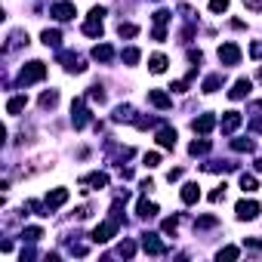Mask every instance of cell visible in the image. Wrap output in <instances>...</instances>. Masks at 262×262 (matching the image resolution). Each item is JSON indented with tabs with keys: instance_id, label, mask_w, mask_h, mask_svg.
Segmentation results:
<instances>
[{
	"instance_id": "1",
	"label": "cell",
	"mask_w": 262,
	"mask_h": 262,
	"mask_svg": "<svg viewBox=\"0 0 262 262\" xmlns=\"http://www.w3.org/2000/svg\"><path fill=\"white\" fill-rule=\"evenodd\" d=\"M44 78H47V65H44V62H31V65L22 68V84H25V87L34 84V81H44Z\"/></svg>"
},
{
	"instance_id": "2",
	"label": "cell",
	"mask_w": 262,
	"mask_h": 262,
	"mask_svg": "<svg viewBox=\"0 0 262 262\" xmlns=\"http://www.w3.org/2000/svg\"><path fill=\"white\" fill-rule=\"evenodd\" d=\"M115 232H118V219L102 222V226L93 229V241H96V244H105V241H111V235H115Z\"/></svg>"
},
{
	"instance_id": "3",
	"label": "cell",
	"mask_w": 262,
	"mask_h": 262,
	"mask_svg": "<svg viewBox=\"0 0 262 262\" xmlns=\"http://www.w3.org/2000/svg\"><path fill=\"white\" fill-rule=\"evenodd\" d=\"M219 59H222V65H238V62H241L238 44H222V47H219Z\"/></svg>"
},
{
	"instance_id": "4",
	"label": "cell",
	"mask_w": 262,
	"mask_h": 262,
	"mask_svg": "<svg viewBox=\"0 0 262 262\" xmlns=\"http://www.w3.org/2000/svg\"><path fill=\"white\" fill-rule=\"evenodd\" d=\"M142 247H145V253H152V256H164L167 253V244L158 241V235H142Z\"/></svg>"
},
{
	"instance_id": "5",
	"label": "cell",
	"mask_w": 262,
	"mask_h": 262,
	"mask_svg": "<svg viewBox=\"0 0 262 262\" xmlns=\"http://www.w3.org/2000/svg\"><path fill=\"white\" fill-rule=\"evenodd\" d=\"M59 59L65 62V71H71V74H81V71L87 68V65L81 62V56H74V53H62Z\"/></svg>"
},
{
	"instance_id": "6",
	"label": "cell",
	"mask_w": 262,
	"mask_h": 262,
	"mask_svg": "<svg viewBox=\"0 0 262 262\" xmlns=\"http://www.w3.org/2000/svg\"><path fill=\"white\" fill-rule=\"evenodd\" d=\"M259 216V204L256 201H241L238 204V219H256Z\"/></svg>"
},
{
	"instance_id": "7",
	"label": "cell",
	"mask_w": 262,
	"mask_h": 262,
	"mask_svg": "<svg viewBox=\"0 0 262 262\" xmlns=\"http://www.w3.org/2000/svg\"><path fill=\"white\" fill-rule=\"evenodd\" d=\"M65 201H68V189H56V192L47 195V210H56V207H62Z\"/></svg>"
},
{
	"instance_id": "8",
	"label": "cell",
	"mask_w": 262,
	"mask_h": 262,
	"mask_svg": "<svg viewBox=\"0 0 262 262\" xmlns=\"http://www.w3.org/2000/svg\"><path fill=\"white\" fill-rule=\"evenodd\" d=\"M238 127H241V115L238 111H229V115L222 118V133H235Z\"/></svg>"
},
{
	"instance_id": "9",
	"label": "cell",
	"mask_w": 262,
	"mask_h": 262,
	"mask_svg": "<svg viewBox=\"0 0 262 262\" xmlns=\"http://www.w3.org/2000/svg\"><path fill=\"white\" fill-rule=\"evenodd\" d=\"M198 198H201V189H198L195 182H185V185H182V201H185V204H195Z\"/></svg>"
},
{
	"instance_id": "10",
	"label": "cell",
	"mask_w": 262,
	"mask_h": 262,
	"mask_svg": "<svg viewBox=\"0 0 262 262\" xmlns=\"http://www.w3.org/2000/svg\"><path fill=\"white\" fill-rule=\"evenodd\" d=\"M53 16H56L59 22L74 19V4H56V7H53Z\"/></svg>"
},
{
	"instance_id": "11",
	"label": "cell",
	"mask_w": 262,
	"mask_h": 262,
	"mask_svg": "<svg viewBox=\"0 0 262 262\" xmlns=\"http://www.w3.org/2000/svg\"><path fill=\"white\" fill-rule=\"evenodd\" d=\"M192 127H195V133H210V130L216 127V118H213V115H201Z\"/></svg>"
},
{
	"instance_id": "12",
	"label": "cell",
	"mask_w": 262,
	"mask_h": 262,
	"mask_svg": "<svg viewBox=\"0 0 262 262\" xmlns=\"http://www.w3.org/2000/svg\"><path fill=\"white\" fill-rule=\"evenodd\" d=\"M148 102L158 105V108H170V105H173V99H170L167 93H161V90H152V93H148Z\"/></svg>"
},
{
	"instance_id": "13",
	"label": "cell",
	"mask_w": 262,
	"mask_h": 262,
	"mask_svg": "<svg viewBox=\"0 0 262 262\" xmlns=\"http://www.w3.org/2000/svg\"><path fill=\"white\" fill-rule=\"evenodd\" d=\"M81 182H84V185H93V189H105V185H108V176H105V173H90V176H84Z\"/></svg>"
},
{
	"instance_id": "14",
	"label": "cell",
	"mask_w": 262,
	"mask_h": 262,
	"mask_svg": "<svg viewBox=\"0 0 262 262\" xmlns=\"http://www.w3.org/2000/svg\"><path fill=\"white\" fill-rule=\"evenodd\" d=\"M93 59H99V62H111V59H115V50H111L108 44H99V47L93 50Z\"/></svg>"
},
{
	"instance_id": "15",
	"label": "cell",
	"mask_w": 262,
	"mask_h": 262,
	"mask_svg": "<svg viewBox=\"0 0 262 262\" xmlns=\"http://www.w3.org/2000/svg\"><path fill=\"white\" fill-rule=\"evenodd\" d=\"M158 142H161L164 148H173V145H176V130H170V127H164V130L158 133Z\"/></svg>"
},
{
	"instance_id": "16",
	"label": "cell",
	"mask_w": 262,
	"mask_h": 262,
	"mask_svg": "<svg viewBox=\"0 0 262 262\" xmlns=\"http://www.w3.org/2000/svg\"><path fill=\"white\" fill-rule=\"evenodd\" d=\"M247 93H250V81H247V78H241V81L235 84V90H232L229 96H232V99H244Z\"/></svg>"
},
{
	"instance_id": "17",
	"label": "cell",
	"mask_w": 262,
	"mask_h": 262,
	"mask_svg": "<svg viewBox=\"0 0 262 262\" xmlns=\"http://www.w3.org/2000/svg\"><path fill=\"white\" fill-rule=\"evenodd\" d=\"M148 68H152L155 74H161V71H167V56H152V59H148Z\"/></svg>"
},
{
	"instance_id": "18",
	"label": "cell",
	"mask_w": 262,
	"mask_h": 262,
	"mask_svg": "<svg viewBox=\"0 0 262 262\" xmlns=\"http://www.w3.org/2000/svg\"><path fill=\"white\" fill-rule=\"evenodd\" d=\"M25 105H28V99H25V96H13V99L7 102V111H10V115H19Z\"/></svg>"
},
{
	"instance_id": "19",
	"label": "cell",
	"mask_w": 262,
	"mask_h": 262,
	"mask_svg": "<svg viewBox=\"0 0 262 262\" xmlns=\"http://www.w3.org/2000/svg\"><path fill=\"white\" fill-rule=\"evenodd\" d=\"M84 34H90V37H102V19H90V22L84 25Z\"/></svg>"
},
{
	"instance_id": "20",
	"label": "cell",
	"mask_w": 262,
	"mask_h": 262,
	"mask_svg": "<svg viewBox=\"0 0 262 262\" xmlns=\"http://www.w3.org/2000/svg\"><path fill=\"white\" fill-rule=\"evenodd\" d=\"M222 87V74H210V78L204 81V93H216Z\"/></svg>"
},
{
	"instance_id": "21",
	"label": "cell",
	"mask_w": 262,
	"mask_h": 262,
	"mask_svg": "<svg viewBox=\"0 0 262 262\" xmlns=\"http://www.w3.org/2000/svg\"><path fill=\"white\" fill-rule=\"evenodd\" d=\"M155 213H158V207H155V204H148V201H139V216H142V219H152Z\"/></svg>"
},
{
	"instance_id": "22",
	"label": "cell",
	"mask_w": 262,
	"mask_h": 262,
	"mask_svg": "<svg viewBox=\"0 0 262 262\" xmlns=\"http://www.w3.org/2000/svg\"><path fill=\"white\" fill-rule=\"evenodd\" d=\"M59 41H62L59 31H50V28L44 31V44H47V47H59Z\"/></svg>"
},
{
	"instance_id": "23",
	"label": "cell",
	"mask_w": 262,
	"mask_h": 262,
	"mask_svg": "<svg viewBox=\"0 0 262 262\" xmlns=\"http://www.w3.org/2000/svg\"><path fill=\"white\" fill-rule=\"evenodd\" d=\"M56 102H59V93H56V90H50V93L41 96V108H53Z\"/></svg>"
},
{
	"instance_id": "24",
	"label": "cell",
	"mask_w": 262,
	"mask_h": 262,
	"mask_svg": "<svg viewBox=\"0 0 262 262\" xmlns=\"http://www.w3.org/2000/svg\"><path fill=\"white\" fill-rule=\"evenodd\" d=\"M241 189H244V192H256V189H259V185H256V176H247V173H244V176H241Z\"/></svg>"
},
{
	"instance_id": "25",
	"label": "cell",
	"mask_w": 262,
	"mask_h": 262,
	"mask_svg": "<svg viewBox=\"0 0 262 262\" xmlns=\"http://www.w3.org/2000/svg\"><path fill=\"white\" fill-rule=\"evenodd\" d=\"M133 118V108L130 105H121L118 111H115V121H130Z\"/></svg>"
},
{
	"instance_id": "26",
	"label": "cell",
	"mask_w": 262,
	"mask_h": 262,
	"mask_svg": "<svg viewBox=\"0 0 262 262\" xmlns=\"http://www.w3.org/2000/svg\"><path fill=\"white\" fill-rule=\"evenodd\" d=\"M189 152H192V155H207V152H210V142H192Z\"/></svg>"
},
{
	"instance_id": "27",
	"label": "cell",
	"mask_w": 262,
	"mask_h": 262,
	"mask_svg": "<svg viewBox=\"0 0 262 262\" xmlns=\"http://www.w3.org/2000/svg\"><path fill=\"white\" fill-rule=\"evenodd\" d=\"M118 34H121V37H136V34H139V28H136V25H124V22H121Z\"/></svg>"
},
{
	"instance_id": "28",
	"label": "cell",
	"mask_w": 262,
	"mask_h": 262,
	"mask_svg": "<svg viewBox=\"0 0 262 262\" xmlns=\"http://www.w3.org/2000/svg\"><path fill=\"white\" fill-rule=\"evenodd\" d=\"M118 253H121V256H124V259H130V256H133V253H136V244H130V241H124V244H121V247H118Z\"/></svg>"
},
{
	"instance_id": "29",
	"label": "cell",
	"mask_w": 262,
	"mask_h": 262,
	"mask_svg": "<svg viewBox=\"0 0 262 262\" xmlns=\"http://www.w3.org/2000/svg\"><path fill=\"white\" fill-rule=\"evenodd\" d=\"M176 229H179V216H173V219H164V232H167V235H176Z\"/></svg>"
},
{
	"instance_id": "30",
	"label": "cell",
	"mask_w": 262,
	"mask_h": 262,
	"mask_svg": "<svg viewBox=\"0 0 262 262\" xmlns=\"http://www.w3.org/2000/svg\"><path fill=\"white\" fill-rule=\"evenodd\" d=\"M241 256V250L238 247H226V250H219V259H238Z\"/></svg>"
},
{
	"instance_id": "31",
	"label": "cell",
	"mask_w": 262,
	"mask_h": 262,
	"mask_svg": "<svg viewBox=\"0 0 262 262\" xmlns=\"http://www.w3.org/2000/svg\"><path fill=\"white\" fill-rule=\"evenodd\" d=\"M210 10L213 13H226L229 10V0H210Z\"/></svg>"
},
{
	"instance_id": "32",
	"label": "cell",
	"mask_w": 262,
	"mask_h": 262,
	"mask_svg": "<svg viewBox=\"0 0 262 262\" xmlns=\"http://www.w3.org/2000/svg\"><path fill=\"white\" fill-rule=\"evenodd\" d=\"M22 238H25V241H41V238H44V232H41V229H25V235H22Z\"/></svg>"
},
{
	"instance_id": "33",
	"label": "cell",
	"mask_w": 262,
	"mask_h": 262,
	"mask_svg": "<svg viewBox=\"0 0 262 262\" xmlns=\"http://www.w3.org/2000/svg\"><path fill=\"white\" fill-rule=\"evenodd\" d=\"M216 226V216H201L198 219V229H213Z\"/></svg>"
},
{
	"instance_id": "34",
	"label": "cell",
	"mask_w": 262,
	"mask_h": 262,
	"mask_svg": "<svg viewBox=\"0 0 262 262\" xmlns=\"http://www.w3.org/2000/svg\"><path fill=\"white\" fill-rule=\"evenodd\" d=\"M167 22H170V13H167V10H158V13H155V25H161V28H164Z\"/></svg>"
},
{
	"instance_id": "35",
	"label": "cell",
	"mask_w": 262,
	"mask_h": 262,
	"mask_svg": "<svg viewBox=\"0 0 262 262\" xmlns=\"http://www.w3.org/2000/svg\"><path fill=\"white\" fill-rule=\"evenodd\" d=\"M124 62L136 65V62H139V50H133V47H130V50H124Z\"/></svg>"
},
{
	"instance_id": "36",
	"label": "cell",
	"mask_w": 262,
	"mask_h": 262,
	"mask_svg": "<svg viewBox=\"0 0 262 262\" xmlns=\"http://www.w3.org/2000/svg\"><path fill=\"white\" fill-rule=\"evenodd\" d=\"M235 148H238V152H253V142H250V139H238Z\"/></svg>"
},
{
	"instance_id": "37",
	"label": "cell",
	"mask_w": 262,
	"mask_h": 262,
	"mask_svg": "<svg viewBox=\"0 0 262 262\" xmlns=\"http://www.w3.org/2000/svg\"><path fill=\"white\" fill-rule=\"evenodd\" d=\"M158 164H161V155H158V152L145 155V167H158Z\"/></svg>"
},
{
	"instance_id": "38",
	"label": "cell",
	"mask_w": 262,
	"mask_h": 262,
	"mask_svg": "<svg viewBox=\"0 0 262 262\" xmlns=\"http://www.w3.org/2000/svg\"><path fill=\"white\" fill-rule=\"evenodd\" d=\"M244 7L253 10V13H259V10H262V0H244Z\"/></svg>"
},
{
	"instance_id": "39",
	"label": "cell",
	"mask_w": 262,
	"mask_h": 262,
	"mask_svg": "<svg viewBox=\"0 0 262 262\" xmlns=\"http://www.w3.org/2000/svg\"><path fill=\"white\" fill-rule=\"evenodd\" d=\"M250 56H253V59H262V44H253V47H250Z\"/></svg>"
},
{
	"instance_id": "40",
	"label": "cell",
	"mask_w": 262,
	"mask_h": 262,
	"mask_svg": "<svg viewBox=\"0 0 262 262\" xmlns=\"http://www.w3.org/2000/svg\"><path fill=\"white\" fill-rule=\"evenodd\" d=\"M170 182H176V179H182V170H170V176H167Z\"/></svg>"
},
{
	"instance_id": "41",
	"label": "cell",
	"mask_w": 262,
	"mask_h": 262,
	"mask_svg": "<svg viewBox=\"0 0 262 262\" xmlns=\"http://www.w3.org/2000/svg\"><path fill=\"white\" fill-rule=\"evenodd\" d=\"M247 244H250V247H253V250H262V241H259V238H250V241H247Z\"/></svg>"
}]
</instances>
